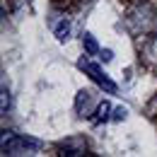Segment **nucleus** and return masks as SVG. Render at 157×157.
<instances>
[{
    "instance_id": "9",
    "label": "nucleus",
    "mask_w": 157,
    "mask_h": 157,
    "mask_svg": "<svg viewBox=\"0 0 157 157\" xmlns=\"http://www.w3.org/2000/svg\"><path fill=\"white\" fill-rule=\"evenodd\" d=\"M126 114H128V109L126 106H118V109H114V121H121V118H126Z\"/></svg>"
},
{
    "instance_id": "2",
    "label": "nucleus",
    "mask_w": 157,
    "mask_h": 157,
    "mask_svg": "<svg viewBox=\"0 0 157 157\" xmlns=\"http://www.w3.org/2000/svg\"><path fill=\"white\" fill-rule=\"evenodd\" d=\"M78 68L82 70V73H87V75L94 80V82H97L101 90H106L109 94H116V90H118V87H116V82L106 78V75L101 73V68H99L97 63H92V60H85V58H82V60L78 63Z\"/></svg>"
},
{
    "instance_id": "3",
    "label": "nucleus",
    "mask_w": 157,
    "mask_h": 157,
    "mask_svg": "<svg viewBox=\"0 0 157 157\" xmlns=\"http://www.w3.org/2000/svg\"><path fill=\"white\" fill-rule=\"evenodd\" d=\"M85 152H87V143L82 138H68V140L58 143V155L63 157H80Z\"/></svg>"
},
{
    "instance_id": "8",
    "label": "nucleus",
    "mask_w": 157,
    "mask_h": 157,
    "mask_svg": "<svg viewBox=\"0 0 157 157\" xmlns=\"http://www.w3.org/2000/svg\"><path fill=\"white\" fill-rule=\"evenodd\" d=\"M7 109H10V92H7V87L2 85V104H0V114H7Z\"/></svg>"
},
{
    "instance_id": "6",
    "label": "nucleus",
    "mask_w": 157,
    "mask_h": 157,
    "mask_svg": "<svg viewBox=\"0 0 157 157\" xmlns=\"http://www.w3.org/2000/svg\"><path fill=\"white\" fill-rule=\"evenodd\" d=\"M82 46H85V51H87L90 56H97L99 53V44L94 41L92 34H85V36H82Z\"/></svg>"
},
{
    "instance_id": "4",
    "label": "nucleus",
    "mask_w": 157,
    "mask_h": 157,
    "mask_svg": "<svg viewBox=\"0 0 157 157\" xmlns=\"http://www.w3.org/2000/svg\"><path fill=\"white\" fill-rule=\"evenodd\" d=\"M53 34H56V39L63 44V41H68L70 39V22L68 20H60L56 27H53Z\"/></svg>"
},
{
    "instance_id": "1",
    "label": "nucleus",
    "mask_w": 157,
    "mask_h": 157,
    "mask_svg": "<svg viewBox=\"0 0 157 157\" xmlns=\"http://www.w3.org/2000/svg\"><path fill=\"white\" fill-rule=\"evenodd\" d=\"M41 147V143L36 138H27V136H15V133H2L0 140V150L2 155H27V152H36Z\"/></svg>"
},
{
    "instance_id": "5",
    "label": "nucleus",
    "mask_w": 157,
    "mask_h": 157,
    "mask_svg": "<svg viewBox=\"0 0 157 157\" xmlns=\"http://www.w3.org/2000/svg\"><path fill=\"white\" fill-rule=\"evenodd\" d=\"M109 118H111V104H109V101H99L97 111H94V123L109 121Z\"/></svg>"
},
{
    "instance_id": "7",
    "label": "nucleus",
    "mask_w": 157,
    "mask_h": 157,
    "mask_svg": "<svg viewBox=\"0 0 157 157\" xmlns=\"http://www.w3.org/2000/svg\"><path fill=\"white\" fill-rule=\"evenodd\" d=\"M87 101H90V92H87V90L78 92V99H75V106H78V111H80V114H82V106H87Z\"/></svg>"
}]
</instances>
